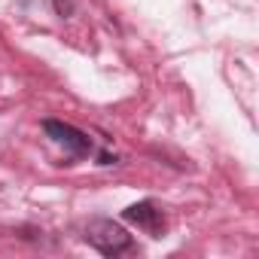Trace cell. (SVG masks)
<instances>
[{
	"label": "cell",
	"instance_id": "4",
	"mask_svg": "<svg viewBox=\"0 0 259 259\" xmlns=\"http://www.w3.org/2000/svg\"><path fill=\"white\" fill-rule=\"evenodd\" d=\"M55 13H58L61 19L73 16V0H55Z\"/></svg>",
	"mask_w": 259,
	"mask_h": 259
},
{
	"label": "cell",
	"instance_id": "1",
	"mask_svg": "<svg viewBox=\"0 0 259 259\" xmlns=\"http://www.w3.org/2000/svg\"><path fill=\"white\" fill-rule=\"evenodd\" d=\"M85 244L89 247H95L101 256H122V253H128V250H135V238L128 235V229L122 226V223H116V220H110V217H95V220H89L85 223Z\"/></svg>",
	"mask_w": 259,
	"mask_h": 259
},
{
	"label": "cell",
	"instance_id": "3",
	"mask_svg": "<svg viewBox=\"0 0 259 259\" xmlns=\"http://www.w3.org/2000/svg\"><path fill=\"white\" fill-rule=\"evenodd\" d=\"M122 220L132 223V226H138V229H144L150 238H162L165 235V210L153 198H144V201L128 204L122 210Z\"/></svg>",
	"mask_w": 259,
	"mask_h": 259
},
{
	"label": "cell",
	"instance_id": "2",
	"mask_svg": "<svg viewBox=\"0 0 259 259\" xmlns=\"http://www.w3.org/2000/svg\"><path fill=\"white\" fill-rule=\"evenodd\" d=\"M43 132H46V138H49L52 144H58L70 159H89V156L95 153V141H92L85 132H79V128L67 125V122L46 119V122H43Z\"/></svg>",
	"mask_w": 259,
	"mask_h": 259
}]
</instances>
